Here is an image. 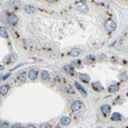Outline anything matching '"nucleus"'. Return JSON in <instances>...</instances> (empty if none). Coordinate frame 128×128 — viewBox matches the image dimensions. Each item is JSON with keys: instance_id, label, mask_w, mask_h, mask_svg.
Returning <instances> with one entry per match:
<instances>
[{"instance_id": "obj_1", "label": "nucleus", "mask_w": 128, "mask_h": 128, "mask_svg": "<svg viewBox=\"0 0 128 128\" xmlns=\"http://www.w3.org/2000/svg\"><path fill=\"white\" fill-rule=\"evenodd\" d=\"M106 29H107V31H109V32H113V31L116 29V24H115V22H113V20H107V23H106Z\"/></svg>"}, {"instance_id": "obj_2", "label": "nucleus", "mask_w": 128, "mask_h": 128, "mask_svg": "<svg viewBox=\"0 0 128 128\" xmlns=\"http://www.w3.org/2000/svg\"><path fill=\"white\" fill-rule=\"evenodd\" d=\"M81 107H82V102L80 101H74L73 102H72V105H71V109H72V111L76 112V111L80 110Z\"/></svg>"}, {"instance_id": "obj_3", "label": "nucleus", "mask_w": 128, "mask_h": 128, "mask_svg": "<svg viewBox=\"0 0 128 128\" xmlns=\"http://www.w3.org/2000/svg\"><path fill=\"white\" fill-rule=\"evenodd\" d=\"M7 20L10 25H16V23H18V16L15 15H10L7 18Z\"/></svg>"}, {"instance_id": "obj_4", "label": "nucleus", "mask_w": 128, "mask_h": 128, "mask_svg": "<svg viewBox=\"0 0 128 128\" xmlns=\"http://www.w3.org/2000/svg\"><path fill=\"white\" fill-rule=\"evenodd\" d=\"M38 76V73L36 70H34V69H32V70H30L29 74H28V77H29L30 80H35V79L37 78Z\"/></svg>"}, {"instance_id": "obj_5", "label": "nucleus", "mask_w": 128, "mask_h": 128, "mask_svg": "<svg viewBox=\"0 0 128 128\" xmlns=\"http://www.w3.org/2000/svg\"><path fill=\"white\" fill-rule=\"evenodd\" d=\"M64 70L67 72L69 75H71V76L75 75V70H74V68L72 67V66H65V67H64Z\"/></svg>"}, {"instance_id": "obj_6", "label": "nucleus", "mask_w": 128, "mask_h": 128, "mask_svg": "<svg viewBox=\"0 0 128 128\" xmlns=\"http://www.w3.org/2000/svg\"><path fill=\"white\" fill-rule=\"evenodd\" d=\"M101 110H102V113L103 115H109L110 114V111H111V107L108 105H103L101 107Z\"/></svg>"}, {"instance_id": "obj_7", "label": "nucleus", "mask_w": 128, "mask_h": 128, "mask_svg": "<svg viewBox=\"0 0 128 128\" xmlns=\"http://www.w3.org/2000/svg\"><path fill=\"white\" fill-rule=\"evenodd\" d=\"M92 88L94 89L95 91H102L103 89L102 85L101 84V83H98V82H93L92 83Z\"/></svg>"}, {"instance_id": "obj_8", "label": "nucleus", "mask_w": 128, "mask_h": 128, "mask_svg": "<svg viewBox=\"0 0 128 128\" xmlns=\"http://www.w3.org/2000/svg\"><path fill=\"white\" fill-rule=\"evenodd\" d=\"M70 123H71V118L70 117H63V118L61 119V124L63 126H67Z\"/></svg>"}, {"instance_id": "obj_9", "label": "nucleus", "mask_w": 128, "mask_h": 128, "mask_svg": "<svg viewBox=\"0 0 128 128\" xmlns=\"http://www.w3.org/2000/svg\"><path fill=\"white\" fill-rule=\"evenodd\" d=\"M77 8H78L79 11H80V12H83V13L88 11L87 5H86V4H83V3H82V4H78V5H77Z\"/></svg>"}, {"instance_id": "obj_10", "label": "nucleus", "mask_w": 128, "mask_h": 128, "mask_svg": "<svg viewBox=\"0 0 128 128\" xmlns=\"http://www.w3.org/2000/svg\"><path fill=\"white\" fill-rule=\"evenodd\" d=\"M79 78H80V80L84 83H88L90 81V77H89V75H87V74H80Z\"/></svg>"}, {"instance_id": "obj_11", "label": "nucleus", "mask_w": 128, "mask_h": 128, "mask_svg": "<svg viewBox=\"0 0 128 128\" xmlns=\"http://www.w3.org/2000/svg\"><path fill=\"white\" fill-rule=\"evenodd\" d=\"M18 79H19V81H20V82H22V83L26 82V79H27V73H26L25 71L20 72V75H19V77H18Z\"/></svg>"}, {"instance_id": "obj_12", "label": "nucleus", "mask_w": 128, "mask_h": 128, "mask_svg": "<svg viewBox=\"0 0 128 128\" xmlns=\"http://www.w3.org/2000/svg\"><path fill=\"white\" fill-rule=\"evenodd\" d=\"M75 86L78 88V90L80 91V92L82 93V94H83V96H87V92H86V90L84 89V87H82V86H81L80 84H79L78 82H76V83H75Z\"/></svg>"}, {"instance_id": "obj_13", "label": "nucleus", "mask_w": 128, "mask_h": 128, "mask_svg": "<svg viewBox=\"0 0 128 128\" xmlns=\"http://www.w3.org/2000/svg\"><path fill=\"white\" fill-rule=\"evenodd\" d=\"M9 90V86L8 85H2L0 87V94H6Z\"/></svg>"}, {"instance_id": "obj_14", "label": "nucleus", "mask_w": 128, "mask_h": 128, "mask_svg": "<svg viewBox=\"0 0 128 128\" xmlns=\"http://www.w3.org/2000/svg\"><path fill=\"white\" fill-rule=\"evenodd\" d=\"M24 9H25V11H26L27 13H33V12H34V10H35L32 5H29V4H28V5H25Z\"/></svg>"}, {"instance_id": "obj_15", "label": "nucleus", "mask_w": 128, "mask_h": 128, "mask_svg": "<svg viewBox=\"0 0 128 128\" xmlns=\"http://www.w3.org/2000/svg\"><path fill=\"white\" fill-rule=\"evenodd\" d=\"M48 78H49V73L45 70L41 71V79H42V80H47Z\"/></svg>"}, {"instance_id": "obj_16", "label": "nucleus", "mask_w": 128, "mask_h": 128, "mask_svg": "<svg viewBox=\"0 0 128 128\" xmlns=\"http://www.w3.org/2000/svg\"><path fill=\"white\" fill-rule=\"evenodd\" d=\"M0 36L3 37V38H7L8 37L7 31H6L5 28H0Z\"/></svg>"}, {"instance_id": "obj_17", "label": "nucleus", "mask_w": 128, "mask_h": 128, "mask_svg": "<svg viewBox=\"0 0 128 128\" xmlns=\"http://www.w3.org/2000/svg\"><path fill=\"white\" fill-rule=\"evenodd\" d=\"M118 90H119V86L117 84H113V85H111L109 87V91L110 92H117Z\"/></svg>"}, {"instance_id": "obj_18", "label": "nucleus", "mask_w": 128, "mask_h": 128, "mask_svg": "<svg viewBox=\"0 0 128 128\" xmlns=\"http://www.w3.org/2000/svg\"><path fill=\"white\" fill-rule=\"evenodd\" d=\"M80 53H81V51L79 49H76V48H75V49H72L70 51V54L72 55V56H78Z\"/></svg>"}, {"instance_id": "obj_19", "label": "nucleus", "mask_w": 128, "mask_h": 128, "mask_svg": "<svg viewBox=\"0 0 128 128\" xmlns=\"http://www.w3.org/2000/svg\"><path fill=\"white\" fill-rule=\"evenodd\" d=\"M111 119L113 121H116V120H120L121 119V115L120 113H114L112 116H111Z\"/></svg>"}, {"instance_id": "obj_20", "label": "nucleus", "mask_w": 128, "mask_h": 128, "mask_svg": "<svg viewBox=\"0 0 128 128\" xmlns=\"http://www.w3.org/2000/svg\"><path fill=\"white\" fill-rule=\"evenodd\" d=\"M92 61H94V55H88V56H86V60H85L86 63H90Z\"/></svg>"}, {"instance_id": "obj_21", "label": "nucleus", "mask_w": 128, "mask_h": 128, "mask_svg": "<svg viewBox=\"0 0 128 128\" xmlns=\"http://www.w3.org/2000/svg\"><path fill=\"white\" fill-rule=\"evenodd\" d=\"M8 127H9V124L6 123V122L0 124V128H8Z\"/></svg>"}, {"instance_id": "obj_22", "label": "nucleus", "mask_w": 128, "mask_h": 128, "mask_svg": "<svg viewBox=\"0 0 128 128\" xmlns=\"http://www.w3.org/2000/svg\"><path fill=\"white\" fill-rule=\"evenodd\" d=\"M10 128H22V125H20V123H15Z\"/></svg>"}, {"instance_id": "obj_23", "label": "nucleus", "mask_w": 128, "mask_h": 128, "mask_svg": "<svg viewBox=\"0 0 128 128\" xmlns=\"http://www.w3.org/2000/svg\"><path fill=\"white\" fill-rule=\"evenodd\" d=\"M69 93H74V89L72 87H68V90H67Z\"/></svg>"}, {"instance_id": "obj_24", "label": "nucleus", "mask_w": 128, "mask_h": 128, "mask_svg": "<svg viewBox=\"0 0 128 128\" xmlns=\"http://www.w3.org/2000/svg\"><path fill=\"white\" fill-rule=\"evenodd\" d=\"M10 75H11V74H10V73H8V74H6L5 76H4V77H2V79H6V78H8L9 77V76Z\"/></svg>"}, {"instance_id": "obj_25", "label": "nucleus", "mask_w": 128, "mask_h": 128, "mask_svg": "<svg viewBox=\"0 0 128 128\" xmlns=\"http://www.w3.org/2000/svg\"><path fill=\"white\" fill-rule=\"evenodd\" d=\"M27 128H37V127H36V126H34V125H32V124H30V125H28Z\"/></svg>"}, {"instance_id": "obj_26", "label": "nucleus", "mask_w": 128, "mask_h": 128, "mask_svg": "<svg viewBox=\"0 0 128 128\" xmlns=\"http://www.w3.org/2000/svg\"><path fill=\"white\" fill-rule=\"evenodd\" d=\"M120 78H121V79H123V80H124V79H126V77H125V75H124V74H123V75H121V76H120Z\"/></svg>"}, {"instance_id": "obj_27", "label": "nucleus", "mask_w": 128, "mask_h": 128, "mask_svg": "<svg viewBox=\"0 0 128 128\" xmlns=\"http://www.w3.org/2000/svg\"><path fill=\"white\" fill-rule=\"evenodd\" d=\"M3 69H4V67H3V66H0V71H2Z\"/></svg>"}, {"instance_id": "obj_28", "label": "nucleus", "mask_w": 128, "mask_h": 128, "mask_svg": "<svg viewBox=\"0 0 128 128\" xmlns=\"http://www.w3.org/2000/svg\"><path fill=\"white\" fill-rule=\"evenodd\" d=\"M47 1H50V2H52V1H53V0H47Z\"/></svg>"}, {"instance_id": "obj_29", "label": "nucleus", "mask_w": 128, "mask_h": 128, "mask_svg": "<svg viewBox=\"0 0 128 128\" xmlns=\"http://www.w3.org/2000/svg\"><path fill=\"white\" fill-rule=\"evenodd\" d=\"M0 99H1V97H0Z\"/></svg>"}]
</instances>
